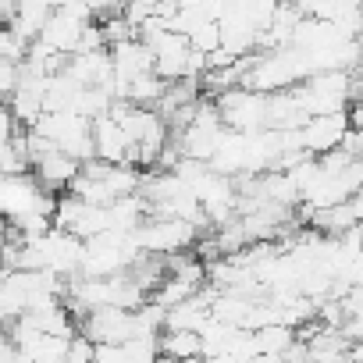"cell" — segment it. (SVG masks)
I'll list each match as a JSON object with an SVG mask.
<instances>
[{
    "mask_svg": "<svg viewBox=\"0 0 363 363\" xmlns=\"http://www.w3.org/2000/svg\"><path fill=\"white\" fill-rule=\"evenodd\" d=\"M57 196L40 186V178L29 171H0V218L18 225L33 214H47L54 218Z\"/></svg>",
    "mask_w": 363,
    "mask_h": 363,
    "instance_id": "cell-1",
    "label": "cell"
},
{
    "mask_svg": "<svg viewBox=\"0 0 363 363\" xmlns=\"http://www.w3.org/2000/svg\"><path fill=\"white\" fill-rule=\"evenodd\" d=\"M139 253H143V250H139V242H135V232L104 228L100 235L86 239V250H82V271H79V274L107 278V274L128 271L132 260H135Z\"/></svg>",
    "mask_w": 363,
    "mask_h": 363,
    "instance_id": "cell-2",
    "label": "cell"
},
{
    "mask_svg": "<svg viewBox=\"0 0 363 363\" xmlns=\"http://www.w3.org/2000/svg\"><path fill=\"white\" fill-rule=\"evenodd\" d=\"M299 107L310 114H331V111H349L352 100V75L345 68H320L306 75L299 86H292Z\"/></svg>",
    "mask_w": 363,
    "mask_h": 363,
    "instance_id": "cell-3",
    "label": "cell"
},
{
    "mask_svg": "<svg viewBox=\"0 0 363 363\" xmlns=\"http://www.w3.org/2000/svg\"><path fill=\"white\" fill-rule=\"evenodd\" d=\"M33 132H40L43 139H50L54 146H61L65 153H72L75 160H93V121L82 118L79 111H43L33 125Z\"/></svg>",
    "mask_w": 363,
    "mask_h": 363,
    "instance_id": "cell-4",
    "label": "cell"
},
{
    "mask_svg": "<svg viewBox=\"0 0 363 363\" xmlns=\"http://www.w3.org/2000/svg\"><path fill=\"white\" fill-rule=\"evenodd\" d=\"M200 239V228L186 218H164V214H146V221L135 228V242L143 253H157V257H171L189 250Z\"/></svg>",
    "mask_w": 363,
    "mask_h": 363,
    "instance_id": "cell-5",
    "label": "cell"
},
{
    "mask_svg": "<svg viewBox=\"0 0 363 363\" xmlns=\"http://www.w3.org/2000/svg\"><path fill=\"white\" fill-rule=\"evenodd\" d=\"M214 104L228 128H239V132L267 128V93H260V89L232 86V89H221Z\"/></svg>",
    "mask_w": 363,
    "mask_h": 363,
    "instance_id": "cell-6",
    "label": "cell"
},
{
    "mask_svg": "<svg viewBox=\"0 0 363 363\" xmlns=\"http://www.w3.org/2000/svg\"><path fill=\"white\" fill-rule=\"evenodd\" d=\"M54 225L68 228L72 235L79 239H93L100 235L104 228H111V214L104 203H89V200H79V196H61L57 207H54Z\"/></svg>",
    "mask_w": 363,
    "mask_h": 363,
    "instance_id": "cell-7",
    "label": "cell"
},
{
    "mask_svg": "<svg viewBox=\"0 0 363 363\" xmlns=\"http://www.w3.org/2000/svg\"><path fill=\"white\" fill-rule=\"evenodd\" d=\"M349 132V111H331V114H310L303 125H299V139H303V150L320 157L328 150H335L342 143V135Z\"/></svg>",
    "mask_w": 363,
    "mask_h": 363,
    "instance_id": "cell-8",
    "label": "cell"
},
{
    "mask_svg": "<svg viewBox=\"0 0 363 363\" xmlns=\"http://www.w3.org/2000/svg\"><path fill=\"white\" fill-rule=\"evenodd\" d=\"M79 167H82V160H75V157L65 153L61 146H47V150H40V153L33 157V171H36V178H40V186H47L50 193L68 189L72 182H75V174H79Z\"/></svg>",
    "mask_w": 363,
    "mask_h": 363,
    "instance_id": "cell-9",
    "label": "cell"
},
{
    "mask_svg": "<svg viewBox=\"0 0 363 363\" xmlns=\"http://www.w3.org/2000/svg\"><path fill=\"white\" fill-rule=\"evenodd\" d=\"M86 26H89L86 18H79V15H72V11H65V8H54L36 40H43L50 50L72 57V54L79 50V40H82V29H86Z\"/></svg>",
    "mask_w": 363,
    "mask_h": 363,
    "instance_id": "cell-10",
    "label": "cell"
},
{
    "mask_svg": "<svg viewBox=\"0 0 363 363\" xmlns=\"http://www.w3.org/2000/svg\"><path fill=\"white\" fill-rule=\"evenodd\" d=\"M111 65H114V89H118L121 82L153 72V50L139 36H128V40L111 47Z\"/></svg>",
    "mask_w": 363,
    "mask_h": 363,
    "instance_id": "cell-11",
    "label": "cell"
},
{
    "mask_svg": "<svg viewBox=\"0 0 363 363\" xmlns=\"http://www.w3.org/2000/svg\"><path fill=\"white\" fill-rule=\"evenodd\" d=\"M65 68L82 82V86H104L114 93V65H111V50L96 47V50H79L65 61Z\"/></svg>",
    "mask_w": 363,
    "mask_h": 363,
    "instance_id": "cell-12",
    "label": "cell"
},
{
    "mask_svg": "<svg viewBox=\"0 0 363 363\" xmlns=\"http://www.w3.org/2000/svg\"><path fill=\"white\" fill-rule=\"evenodd\" d=\"M93 150L96 160H111V164H132V139L125 135V128L104 114L93 121Z\"/></svg>",
    "mask_w": 363,
    "mask_h": 363,
    "instance_id": "cell-13",
    "label": "cell"
},
{
    "mask_svg": "<svg viewBox=\"0 0 363 363\" xmlns=\"http://www.w3.org/2000/svg\"><path fill=\"white\" fill-rule=\"evenodd\" d=\"M160 356L167 359H200L203 356V342H200V331H189V328H167L160 338Z\"/></svg>",
    "mask_w": 363,
    "mask_h": 363,
    "instance_id": "cell-14",
    "label": "cell"
},
{
    "mask_svg": "<svg viewBox=\"0 0 363 363\" xmlns=\"http://www.w3.org/2000/svg\"><path fill=\"white\" fill-rule=\"evenodd\" d=\"M253 338H257V352L267 356V359H278L285 356V349L296 342V331L289 324H264V328H253Z\"/></svg>",
    "mask_w": 363,
    "mask_h": 363,
    "instance_id": "cell-15",
    "label": "cell"
},
{
    "mask_svg": "<svg viewBox=\"0 0 363 363\" xmlns=\"http://www.w3.org/2000/svg\"><path fill=\"white\" fill-rule=\"evenodd\" d=\"M186 36H189V43H193L196 50H203V54H211V50L221 47V26H218V18H200Z\"/></svg>",
    "mask_w": 363,
    "mask_h": 363,
    "instance_id": "cell-16",
    "label": "cell"
},
{
    "mask_svg": "<svg viewBox=\"0 0 363 363\" xmlns=\"http://www.w3.org/2000/svg\"><path fill=\"white\" fill-rule=\"evenodd\" d=\"M15 114H11V107H4L0 104V150H4L8 143H11V135H15Z\"/></svg>",
    "mask_w": 363,
    "mask_h": 363,
    "instance_id": "cell-17",
    "label": "cell"
},
{
    "mask_svg": "<svg viewBox=\"0 0 363 363\" xmlns=\"http://www.w3.org/2000/svg\"><path fill=\"white\" fill-rule=\"evenodd\" d=\"M89 8H93L96 15H111V11L121 8V0H89Z\"/></svg>",
    "mask_w": 363,
    "mask_h": 363,
    "instance_id": "cell-18",
    "label": "cell"
},
{
    "mask_svg": "<svg viewBox=\"0 0 363 363\" xmlns=\"http://www.w3.org/2000/svg\"><path fill=\"white\" fill-rule=\"evenodd\" d=\"M349 125L363 132V100H352V107H349Z\"/></svg>",
    "mask_w": 363,
    "mask_h": 363,
    "instance_id": "cell-19",
    "label": "cell"
},
{
    "mask_svg": "<svg viewBox=\"0 0 363 363\" xmlns=\"http://www.w3.org/2000/svg\"><path fill=\"white\" fill-rule=\"evenodd\" d=\"M292 4L303 11V15H317L320 11V4H324V0H292Z\"/></svg>",
    "mask_w": 363,
    "mask_h": 363,
    "instance_id": "cell-20",
    "label": "cell"
},
{
    "mask_svg": "<svg viewBox=\"0 0 363 363\" xmlns=\"http://www.w3.org/2000/svg\"><path fill=\"white\" fill-rule=\"evenodd\" d=\"M349 356H352V359H363V342H359V345H349Z\"/></svg>",
    "mask_w": 363,
    "mask_h": 363,
    "instance_id": "cell-21",
    "label": "cell"
}]
</instances>
